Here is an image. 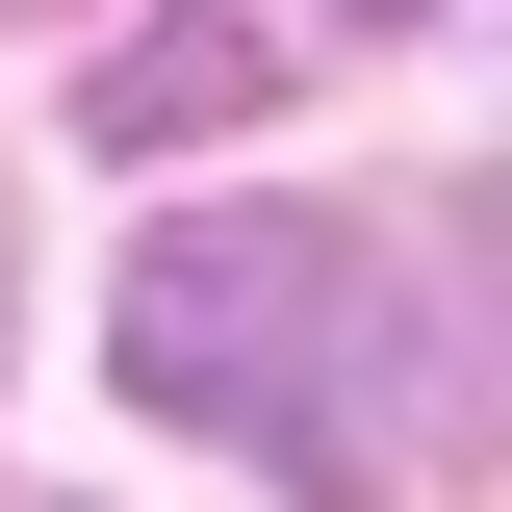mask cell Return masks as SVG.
I'll use <instances>...</instances> for the list:
<instances>
[{
  "label": "cell",
  "instance_id": "1",
  "mask_svg": "<svg viewBox=\"0 0 512 512\" xmlns=\"http://www.w3.org/2000/svg\"><path fill=\"white\" fill-rule=\"evenodd\" d=\"M128 410L231 436L308 512H384L436 461V308H410V256L359 205H180L128 256Z\"/></svg>",
  "mask_w": 512,
  "mask_h": 512
},
{
  "label": "cell",
  "instance_id": "2",
  "mask_svg": "<svg viewBox=\"0 0 512 512\" xmlns=\"http://www.w3.org/2000/svg\"><path fill=\"white\" fill-rule=\"evenodd\" d=\"M256 77H282L256 26H154V52H103V128H128V154H180V128H256Z\"/></svg>",
  "mask_w": 512,
  "mask_h": 512
},
{
  "label": "cell",
  "instance_id": "3",
  "mask_svg": "<svg viewBox=\"0 0 512 512\" xmlns=\"http://www.w3.org/2000/svg\"><path fill=\"white\" fill-rule=\"evenodd\" d=\"M384 26H512V0H384Z\"/></svg>",
  "mask_w": 512,
  "mask_h": 512
}]
</instances>
